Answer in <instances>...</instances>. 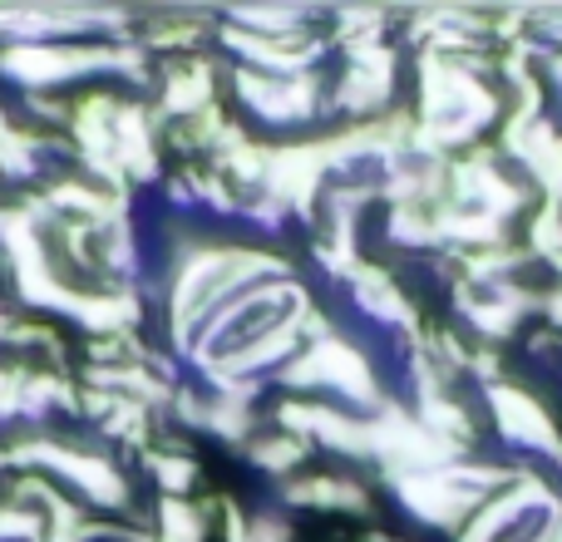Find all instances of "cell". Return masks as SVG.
Segmentation results:
<instances>
[{
	"label": "cell",
	"mask_w": 562,
	"mask_h": 542,
	"mask_svg": "<svg viewBox=\"0 0 562 542\" xmlns=\"http://www.w3.org/2000/svg\"><path fill=\"white\" fill-rule=\"evenodd\" d=\"M277 380L291 389H336V395L356 399V405H380L370 355H360L346 336H326L316 346H301V355L286 360L277 370Z\"/></svg>",
	"instance_id": "6da1fadb"
},
{
	"label": "cell",
	"mask_w": 562,
	"mask_h": 542,
	"mask_svg": "<svg viewBox=\"0 0 562 542\" xmlns=\"http://www.w3.org/2000/svg\"><path fill=\"white\" fill-rule=\"evenodd\" d=\"M114 69V45L109 39H59V45H5L0 49V75L25 84L30 94L69 84V79Z\"/></svg>",
	"instance_id": "7a4b0ae2"
},
{
	"label": "cell",
	"mask_w": 562,
	"mask_h": 542,
	"mask_svg": "<svg viewBox=\"0 0 562 542\" xmlns=\"http://www.w3.org/2000/svg\"><path fill=\"white\" fill-rule=\"evenodd\" d=\"M237 99L267 124H301L321 109V79L316 75H267V69H237L233 75Z\"/></svg>",
	"instance_id": "3957f363"
},
{
	"label": "cell",
	"mask_w": 562,
	"mask_h": 542,
	"mask_svg": "<svg viewBox=\"0 0 562 542\" xmlns=\"http://www.w3.org/2000/svg\"><path fill=\"white\" fill-rule=\"evenodd\" d=\"M488 409H494V425H498V434H504V439L528 444V449H543V454H562L553 419L543 415V405H538L533 395L488 380Z\"/></svg>",
	"instance_id": "277c9868"
},
{
	"label": "cell",
	"mask_w": 562,
	"mask_h": 542,
	"mask_svg": "<svg viewBox=\"0 0 562 542\" xmlns=\"http://www.w3.org/2000/svg\"><path fill=\"white\" fill-rule=\"evenodd\" d=\"M154 128L158 114L144 104H119L114 114V148H119V163L134 183H148L158 173V144H154Z\"/></svg>",
	"instance_id": "5b68a950"
},
{
	"label": "cell",
	"mask_w": 562,
	"mask_h": 542,
	"mask_svg": "<svg viewBox=\"0 0 562 542\" xmlns=\"http://www.w3.org/2000/svg\"><path fill=\"white\" fill-rule=\"evenodd\" d=\"M286 498L291 504H301V508H330V513H356V518L370 513V494L346 474L296 478V484H286Z\"/></svg>",
	"instance_id": "8992f818"
},
{
	"label": "cell",
	"mask_w": 562,
	"mask_h": 542,
	"mask_svg": "<svg viewBox=\"0 0 562 542\" xmlns=\"http://www.w3.org/2000/svg\"><path fill=\"white\" fill-rule=\"evenodd\" d=\"M350 286H356V306L366 310V316L385 320V326H415V306H409L405 291L390 281V271L360 267L356 276H350Z\"/></svg>",
	"instance_id": "52a82bcc"
},
{
	"label": "cell",
	"mask_w": 562,
	"mask_h": 542,
	"mask_svg": "<svg viewBox=\"0 0 562 542\" xmlns=\"http://www.w3.org/2000/svg\"><path fill=\"white\" fill-rule=\"evenodd\" d=\"M213 504H188V498H164L158 504V542H203Z\"/></svg>",
	"instance_id": "ba28073f"
},
{
	"label": "cell",
	"mask_w": 562,
	"mask_h": 542,
	"mask_svg": "<svg viewBox=\"0 0 562 542\" xmlns=\"http://www.w3.org/2000/svg\"><path fill=\"white\" fill-rule=\"evenodd\" d=\"M144 468L158 478L164 498H183L188 488L198 484V464L188 454H173V449H148L144 454Z\"/></svg>",
	"instance_id": "9c48e42d"
},
{
	"label": "cell",
	"mask_w": 562,
	"mask_h": 542,
	"mask_svg": "<svg viewBox=\"0 0 562 542\" xmlns=\"http://www.w3.org/2000/svg\"><path fill=\"white\" fill-rule=\"evenodd\" d=\"M252 464L262 468V474H277V478H286L291 468L306 459V439H296V434H262L252 449Z\"/></svg>",
	"instance_id": "30bf717a"
},
{
	"label": "cell",
	"mask_w": 562,
	"mask_h": 542,
	"mask_svg": "<svg viewBox=\"0 0 562 542\" xmlns=\"http://www.w3.org/2000/svg\"><path fill=\"white\" fill-rule=\"evenodd\" d=\"M247 542H291V523H286V518L262 513V518H252V523H247Z\"/></svg>",
	"instance_id": "8fae6325"
},
{
	"label": "cell",
	"mask_w": 562,
	"mask_h": 542,
	"mask_svg": "<svg viewBox=\"0 0 562 542\" xmlns=\"http://www.w3.org/2000/svg\"><path fill=\"white\" fill-rule=\"evenodd\" d=\"M10 134H15V124H10V118H5V104H0V144H5Z\"/></svg>",
	"instance_id": "7c38bea8"
},
{
	"label": "cell",
	"mask_w": 562,
	"mask_h": 542,
	"mask_svg": "<svg viewBox=\"0 0 562 542\" xmlns=\"http://www.w3.org/2000/svg\"><path fill=\"white\" fill-rule=\"evenodd\" d=\"M5 227H10V213H5V207H0V237H5Z\"/></svg>",
	"instance_id": "4fadbf2b"
}]
</instances>
